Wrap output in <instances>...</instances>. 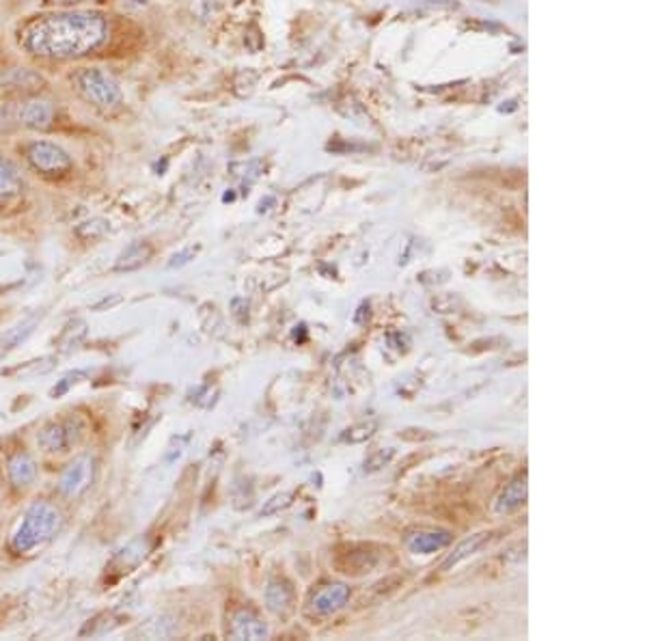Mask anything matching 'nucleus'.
<instances>
[{
    "label": "nucleus",
    "instance_id": "1",
    "mask_svg": "<svg viewBox=\"0 0 647 641\" xmlns=\"http://www.w3.org/2000/svg\"><path fill=\"white\" fill-rule=\"evenodd\" d=\"M111 35L102 11L71 9L44 13L29 20L18 35L20 48L35 59L69 61L100 50Z\"/></svg>",
    "mask_w": 647,
    "mask_h": 641
},
{
    "label": "nucleus",
    "instance_id": "2",
    "mask_svg": "<svg viewBox=\"0 0 647 641\" xmlns=\"http://www.w3.org/2000/svg\"><path fill=\"white\" fill-rule=\"evenodd\" d=\"M60 513L48 502H35L20 522L18 531L11 538V549L15 553H29L46 542H51L59 533Z\"/></svg>",
    "mask_w": 647,
    "mask_h": 641
},
{
    "label": "nucleus",
    "instance_id": "3",
    "mask_svg": "<svg viewBox=\"0 0 647 641\" xmlns=\"http://www.w3.org/2000/svg\"><path fill=\"white\" fill-rule=\"evenodd\" d=\"M74 89L85 102L98 111H115L123 104V93L118 80L100 67H80L71 74Z\"/></svg>",
    "mask_w": 647,
    "mask_h": 641
},
{
    "label": "nucleus",
    "instance_id": "4",
    "mask_svg": "<svg viewBox=\"0 0 647 641\" xmlns=\"http://www.w3.org/2000/svg\"><path fill=\"white\" fill-rule=\"evenodd\" d=\"M29 165L48 178H60L71 171V156L53 140H33L24 149Z\"/></svg>",
    "mask_w": 647,
    "mask_h": 641
},
{
    "label": "nucleus",
    "instance_id": "5",
    "mask_svg": "<svg viewBox=\"0 0 647 641\" xmlns=\"http://www.w3.org/2000/svg\"><path fill=\"white\" fill-rule=\"evenodd\" d=\"M82 437H85V424L78 415H71L67 419L46 424L37 435V446L46 453H63L78 446Z\"/></svg>",
    "mask_w": 647,
    "mask_h": 641
},
{
    "label": "nucleus",
    "instance_id": "6",
    "mask_svg": "<svg viewBox=\"0 0 647 641\" xmlns=\"http://www.w3.org/2000/svg\"><path fill=\"white\" fill-rule=\"evenodd\" d=\"M93 480H96V456L82 453L74 462H69L67 469L63 471L59 480L60 495L69 499H78L93 486Z\"/></svg>",
    "mask_w": 647,
    "mask_h": 641
},
{
    "label": "nucleus",
    "instance_id": "7",
    "mask_svg": "<svg viewBox=\"0 0 647 641\" xmlns=\"http://www.w3.org/2000/svg\"><path fill=\"white\" fill-rule=\"evenodd\" d=\"M46 87V78L31 67H11L0 74V93L4 95H35Z\"/></svg>",
    "mask_w": 647,
    "mask_h": 641
},
{
    "label": "nucleus",
    "instance_id": "8",
    "mask_svg": "<svg viewBox=\"0 0 647 641\" xmlns=\"http://www.w3.org/2000/svg\"><path fill=\"white\" fill-rule=\"evenodd\" d=\"M152 547H154V542L149 536L134 538L130 544L119 549L115 558L111 560V564L107 566V573L115 575V577H123V575L132 573L136 566H141L147 560V555L152 553Z\"/></svg>",
    "mask_w": 647,
    "mask_h": 641
},
{
    "label": "nucleus",
    "instance_id": "9",
    "mask_svg": "<svg viewBox=\"0 0 647 641\" xmlns=\"http://www.w3.org/2000/svg\"><path fill=\"white\" fill-rule=\"evenodd\" d=\"M55 117H57V113H55L53 102H48L44 98H29L26 102H22L20 113H18V120L24 128L40 130V132L53 128Z\"/></svg>",
    "mask_w": 647,
    "mask_h": 641
},
{
    "label": "nucleus",
    "instance_id": "10",
    "mask_svg": "<svg viewBox=\"0 0 647 641\" xmlns=\"http://www.w3.org/2000/svg\"><path fill=\"white\" fill-rule=\"evenodd\" d=\"M24 191H26V184L15 162L0 156V207L18 201Z\"/></svg>",
    "mask_w": 647,
    "mask_h": 641
},
{
    "label": "nucleus",
    "instance_id": "11",
    "mask_svg": "<svg viewBox=\"0 0 647 641\" xmlns=\"http://www.w3.org/2000/svg\"><path fill=\"white\" fill-rule=\"evenodd\" d=\"M230 636L234 640H264L268 638V627L253 609H239L232 618Z\"/></svg>",
    "mask_w": 647,
    "mask_h": 641
},
{
    "label": "nucleus",
    "instance_id": "12",
    "mask_svg": "<svg viewBox=\"0 0 647 641\" xmlns=\"http://www.w3.org/2000/svg\"><path fill=\"white\" fill-rule=\"evenodd\" d=\"M7 475L13 488H29L37 480V462L31 453L18 451L7 462Z\"/></svg>",
    "mask_w": 647,
    "mask_h": 641
},
{
    "label": "nucleus",
    "instance_id": "13",
    "mask_svg": "<svg viewBox=\"0 0 647 641\" xmlns=\"http://www.w3.org/2000/svg\"><path fill=\"white\" fill-rule=\"evenodd\" d=\"M350 600V587L346 585H328L324 589L317 592V596L313 598V609L322 616H328L337 609H342L346 603Z\"/></svg>",
    "mask_w": 647,
    "mask_h": 641
},
{
    "label": "nucleus",
    "instance_id": "14",
    "mask_svg": "<svg viewBox=\"0 0 647 641\" xmlns=\"http://www.w3.org/2000/svg\"><path fill=\"white\" fill-rule=\"evenodd\" d=\"M292 603H294V589L290 587V583H286L281 578H275L268 583L266 605L272 614H277V616L288 614L292 609Z\"/></svg>",
    "mask_w": 647,
    "mask_h": 641
},
{
    "label": "nucleus",
    "instance_id": "15",
    "mask_svg": "<svg viewBox=\"0 0 647 641\" xmlns=\"http://www.w3.org/2000/svg\"><path fill=\"white\" fill-rule=\"evenodd\" d=\"M154 256V247L149 243H132L125 251H121L115 261L118 272H132L143 268Z\"/></svg>",
    "mask_w": 647,
    "mask_h": 641
},
{
    "label": "nucleus",
    "instance_id": "16",
    "mask_svg": "<svg viewBox=\"0 0 647 641\" xmlns=\"http://www.w3.org/2000/svg\"><path fill=\"white\" fill-rule=\"evenodd\" d=\"M449 542H451V536L447 531H421V533L411 536L406 544H409L411 553L427 555L438 549H445Z\"/></svg>",
    "mask_w": 647,
    "mask_h": 641
},
{
    "label": "nucleus",
    "instance_id": "17",
    "mask_svg": "<svg viewBox=\"0 0 647 641\" xmlns=\"http://www.w3.org/2000/svg\"><path fill=\"white\" fill-rule=\"evenodd\" d=\"M44 318V314L42 312H35V314H31L29 318H24L22 322H18L15 326H11L4 335H2V339H0V350H4V352H9V350H13V348H18L33 330H35V326L40 324V320Z\"/></svg>",
    "mask_w": 647,
    "mask_h": 641
},
{
    "label": "nucleus",
    "instance_id": "18",
    "mask_svg": "<svg viewBox=\"0 0 647 641\" xmlns=\"http://www.w3.org/2000/svg\"><path fill=\"white\" fill-rule=\"evenodd\" d=\"M525 499H527V477L521 475L512 484H507V488L501 493L499 504H497V513H514L525 504Z\"/></svg>",
    "mask_w": 647,
    "mask_h": 641
},
{
    "label": "nucleus",
    "instance_id": "19",
    "mask_svg": "<svg viewBox=\"0 0 647 641\" xmlns=\"http://www.w3.org/2000/svg\"><path fill=\"white\" fill-rule=\"evenodd\" d=\"M87 335H89V326H87V322L69 320L63 326V330H60V335L57 337L55 346H57L59 352H71L74 348H78V346L87 339Z\"/></svg>",
    "mask_w": 647,
    "mask_h": 641
},
{
    "label": "nucleus",
    "instance_id": "20",
    "mask_svg": "<svg viewBox=\"0 0 647 641\" xmlns=\"http://www.w3.org/2000/svg\"><path fill=\"white\" fill-rule=\"evenodd\" d=\"M55 366H57V359H55V357H44V359H35V361L22 363L20 368L7 370V372H2V376H9V379H22V381H24V379H33V376L46 374V372H51Z\"/></svg>",
    "mask_w": 647,
    "mask_h": 641
},
{
    "label": "nucleus",
    "instance_id": "21",
    "mask_svg": "<svg viewBox=\"0 0 647 641\" xmlns=\"http://www.w3.org/2000/svg\"><path fill=\"white\" fill-rule=\"evenodd\" d=\"M488 540V533H477V536H471L469 540H465L449 558H447V562L443 564V571H449V569H454V566H458L462 560H467L469 555L472 553H477L479 551V547L483 544Z\"/></svg>",
    "mask_w": 647,
    "mask_h": 641
},
{
    "label": "nucleus",
    "instance_id": "22",
    "mask_svg": "<svg viewBox=\"0 0 647 641\" xmlns=\"http://www.w3.org/2000/svg\"><path fill=\"white\" fill-rule=\"evenodd\" d=\"M111 229V225H109V221H104V218H93V221H87V223H80L78 227H76V236L80 238V240H98V238H102L107 232Z\"/></svg>",
    "mask_w": 647,
    "mask_h": 641
},
{
    "label": "nucleus",
    "instance_id": "23",
    "mask_svg": "<svg viewBox=\"0 0 647 641\" xmlns=\"http://www.w3.org/2000/svg\"><path fill=\"white\" fill-rule=\"evenodd\" d=\"M373 432H376V421H365V424H358V426H353L350 430H346L342 435V441L344 443H365L367 439H371Z\"/></svg>",
    "mask_w": 647,
    "mask_h": 641
},
{
    "label": "nucleus",
    "instance_id": "24",
    "mask_svg": "<svg viewBox=\"0 0 647 641\" xmlns=\"http://www.w3.org/2000/svg\"><path fill=\"white\" fill-rule=\"evenodd\" d=\"M111 616H113V614H100L98 618L89 620L87 627L80 631V638H87V636H104V633H109L111 629H115L118 625H107V620H109Z\"/></svg>",
    "mask_w": 647,
    "mask_h": 641
},
{
    "label": "nucleus",
    "instance_id": "25",
    "mask_svg": "<svg viewBox=\"0 0 647 641\" xmlns=\"http://www.w3.org/2000/svg\"><path fill=\"white\" fill-rule=\"evenodd\" d=\"M395 456V449H376L367 460H365V471L371 473V471H378L382 469L384 464L391 462V458Z\"/></svg>",
    "mask_w": 647,
    "mask_h": 641
},
{
    "label": "nucleus",
    "instance_id": "26",
    "mask_svg": "<svg viewBox=\"0 0 647 641\" xmlns=\"http://www.w3.org/2000/svg\"><path fill=\"white\" fill-rule=\"evenodd\" d=\"M87 379V374L85 372H69L67 376H63L57 385L53 386V391H51V397H63L71 386L78 385V383H82Z\"/></svg>",
    "mask_w": 647,
    "mask_h": 641
},
{
    "label": "nucleus",
    "instance_id": "27",
    "mask_svg": "<svg viewBox=\"0 0 647 641\" xmlns=\"http://www.w3.org/2000/svg\"><path fill=\"white\" fill-rule=\"evenodd\" d=\"M292 506V495L290 493H281V495H275L270 502H266V506L261 508V516H272V514H279L286 508Z\"/></svg>",
    "mask_w": 647,
    "mask_h": 641
},
{
    "label": "nucleus",
    "instance_id": "28",
    "mask_svg": "<svg viewBox=\"0 0 647 641\" xmlns=\"http://www.w3.org/2000/svg\"><path fill=\"white\" fill-rule=\"evenodd\" d=\"M199 254V249H186V251H181V254H176V256L171 257V261H169V268H179V266H186L190 259H194V256Z\"/></svg>",
    "mask_w": 647,
    "mask_h": 641
},
{
    "label": "nucleus",
    "instance_id": "29",
    "mask_svg": "<svg viewBox=\"0 0 647 641\" xmlns=\"http://www.w3.org/2000/svg\"><path fill=\"white\" fill-rule=\"evenodd\" d=\"M123 299L119 296V294H113V296H104L100 303H96L91 310L93 312H107V310H113L115 305H119Z\"/></svg>",
    "mask_w": 647,
    "mask_h": 641
},
{
    "label": "nucleus",
    "instance_id": "30",
    "mask_svg": "<svg viewBox=\"0 0 647 641\" xmlns=\"http://www.w3.org/2000/svg\"><path fill=\"white\" fill-rule=\"evenodd\" d=\"M48 4H78V2H87V0H46Z\"/></svg>",
    "mask_w": 647,
    "mask_h": 641
}]
</instances>
